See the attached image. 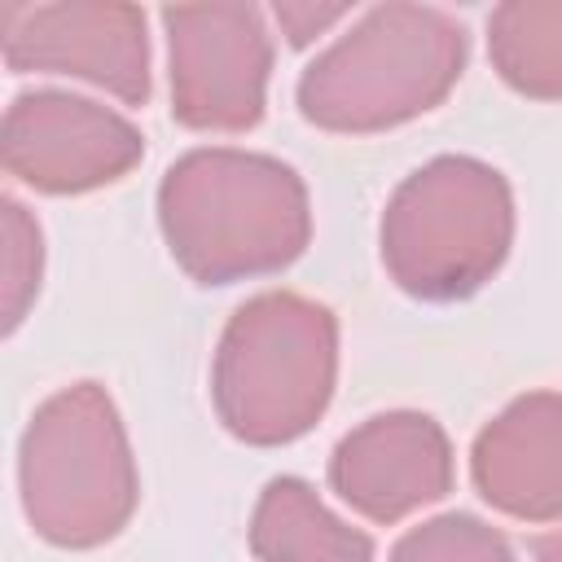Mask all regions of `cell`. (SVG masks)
<instances>
[{"mask_svg":"<svg viewBox=\"0 0 562 562\" xmlns=\"http://www.w3.org/2000/svg\"><path fill=\"white\" fill-rule=\"evenodd\" d=\"M145 154L140 132L75 92L40 88L13 97L0 127L4 171L35 193H88L127 176Z\"/></svg>","mask_w":562,"mask_h":562,"instance_id":"7","label":"cell"},{"mask_svg":"<svg viewBox=\"0 0 562 562\" xmlns=\"http://www.w3.org/2000/svg\"><path fill=\"white\" fill-rule=\"evenodd\" d=\"M391 562H514V549L474 514H439L422 527H408L395 540Z\"/></svg>","mask_w":562,"mask_h":562,"instance_id":"13","label":"cell"},{"mask_svg":"<svg viewBox=\"0 0 562 562\" xmlns=\"http://www.w3.org/2000/svg\"><path fill=\"white\" fill-rule=\"evenodd\" d=\"M171 114L193 132H250L263 119L272 40L255 4L162 9Z\"/></svg>","mask_w":562,"mask_h":562,"instance_id":"6","label":"cell"},{"mask_svg":"<svg viewBox=\"0 0 562 562\" xmlns=\"http://www.w3.org/2000/svg\"><path fill=\"white\" fill-rule=\"evenodd\" d=\"M18 487L31 531L57 549H97L127 527L140 479L105 386H61L31 413L18 448Z\"/></svg>","mask_w":562,"mask_h":562,"instance_id":"4","label":"cell"},{"mask_svg":"<svg viewBox=\"0 0 562 562\" xmlns=\"http://www.w3.org/2000/svg\"><path fill=\"white\" fill-rule=\"evenodd\" d=\"M514 246V193L470 154L417 167L382 211V263L422 303H452L496 277Z\"/></svg>","mask_w":562,"mask_h":562,"instance_id":"5","label":"cell"},{"mask_svg":"<svg viewBox=\"0 0 562 562\" xmlns=\"http://www.w3.org/2000/svg\"><path fill=\"white\" fill-rule=\"evenodd\" d=\"M536 562H562V531H553L536 544Z\"/></svg>","mask_w":562,"mask_h":562,"instance_id":"16","label":"cell"},{"mask_svg":"<svg viewBox=\"0 0 562 562\" xmlns=\"http://www.w3.org/2000/svg\"><path fill=\"white\" fill-rule=\"evenodd\" d=\"M465 70V26L435 4H378L299 79V110L325 132H386L435 110Z\"/></svg>","mask_w":562,"mask_h":562,"instance_id":"2","label":"cell"},{"mask_svg":"<svg viewBox=\"0 0 562 562\" xmlns=\"http://www.w3.org/2000/svg\"><path fill=\"white\" fill-rule=\"evenodd\" d=\"M470 479L518 522L562 518V395L531 391L505 404L470 448Z\"/></svg>","mask_w":562,"mask_h":562,"instance_id":"10","label":"cell"},{"mask_svg":"<svg viewBox=\"0 0 562 562\" xmlns=\"http://www.w3.org/2000/svg\"><path fill=\"white\" fill-rule=\"evenodd\" d=\"M347 13H351V4H277L272 9V18L281 22V31H285V40L294 48H303L307 40H316L321 31L342 22Z\"/></svg>","mask_w":562,"mask_h":562,"instance_id":"15","label":"cell"},{"mask_svg":"<svg viewBox=\"0 0 562 562\" xmlns=\"http://www.w3.org/2000/svg\"><path fill=\"white\" fill-rule=\"evenodd\" d=\"M338 378V321L294 290L246 299L215 347L211 400L224 430L255 448H277L316 426Z\"/></svg>","mask_w":562,"mask_h":562,"instance_id":"3","label":"cell"},{"mask_svg":"<svg viewBox=\"0 0 562 562\" xmlns=\"http://www.w3.org/2000/svg\"><path fill=\"white\" fill-rule=\"evenodd\" d=\"M487 57L514 92L562 101V0L496 4L487 18Z\"/></svg>","mask_w":562,"mask_h":562,"instance_id":"12","label":"cell"},{"mask_svg":"<svg viewBox=\"0 0 562 562\" xmlns=\"http://www.w3.org/2000/svg\"><path fill=\"white\" fill-rule=\"evenodd\" d=\"M334 492L369 522H400L452 487V443L426 413L395 408L347 430L329 457Z\"/></svg>","mask_w":562,"mask_h":562,"instance_id":"9","label":"cell"},{"mask_svg":"<svg viewBox=\"0 0 562 562\" xmlns=\"http://www.w3.org/2000/svg\"><path fill=\"white\" fill-rule=\"evenodd\" d=\"M40 224L26 215L22 202L4 198V334H13L40 290Z\"/></svg>","mask_w":562,"mask_h":562,"instance_id":"14","label":"cell"},{"mask_svg":"<svg viewBox=\"0 0 562 562\" xmlns=\"http://www.w3.org/2000/svg\"><path fill=\"white\" fill-rule=\"evenodd\" d=\"M250 553L259 562H373V540L329 514L303 479L281 474L255 501Z\"/></svg>","mask_w":562,"mask_h":562,"instance_id":"11","label":"cell"},{"mask_svg":"<svg viewBox=\"0 0 562 562\" xmlns=\"http://www.w3.org/2000/svg\"><path fill=\"white\" fill-rule=\"evenodd\" d=\"M158 228L198 285H233L290 268L312 237L294 167L250 149H189L158 184Z\"/></svg>","mask_w":562,"mask_h":562,"instance_id":"1","label":"cell"},{"mask_svg":"<svg viewBox=\"0 0 562 562\" xmlns=\"http://www.w3.org/2000/svg\"><path fill=\"white\" fill-rule=\"evenodd\" d=\"M0 44L4 66L18 75H70L127 105L149 97V40L136 4H9L0 18Z\"/></svg>","mask_w":562,"mask_h":562,"instance_id":"8","label":"cell"}]
</instances>
